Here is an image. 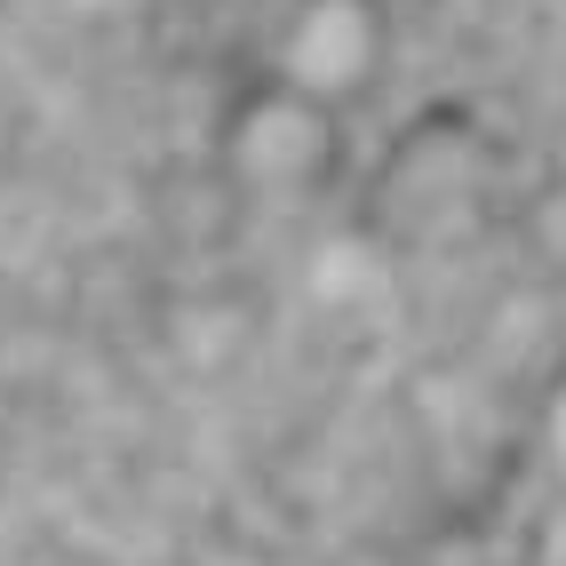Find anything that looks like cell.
Wrapping results in <instances>:
<instances>
[{"mask_svg":"<svg viewBox=\"0 0 566 566\" xmlns=\"http://www.w3.org/2000/svg\"><path fill=\"white\" fill-rule=\"evenodd\" d=\"M335 153H344V136H335V104L304 96V88H255L232 128H223V168H232L248 192L263 200H304L335 176Z\"/></svg>","mask_w":566,"mask_h":566,"instance_id":"6da1fadb","label":"cell"},{"mask_svg":"<svg viewBox=\"0 0 566 566\" xmlns=\"http://www.w3.org/2000/svg\"><path fill=\"white\" fill-rule=\"evenodd\" d=\"M384 0H295L280 32V81L344 112L384 72Z\"/></svg>","mask_w":566,"mask_h":566,"instance_id":"7a4b0ae2","label":"cell"},{"mask_svg":"<svg viewBox=\"0 0 566 566\" xmlns=\"http://www.w3.org/2000/svg\"><path fill=\"white\" fill-rule=\"evenodd\" d=\"M479 192V168H471V144L455 128H423L407 136L391 168H384V223H399L407 240H431L455 223V208Z\"/></svg>","mask_w":566,"mask_h":566,"instance_id":"3957f363","label":"cell"},{"mask_svg":"<svg viewBox=\"0 0 566 566\" xmlns=\"http://www.w3.org/2000/svg\"><path fill=\"white\" fill-rule=\"evenodd\" d=\"M535 566H566V495L551 503V518H543V535H535Z\"/></svg>","mask_w":566,"mask_h":566,"instance_id":"277c9868","label":"cell"},{"mask_svg":"<svg viewBox=\"0 0 566 566\" xmlns=\"http://www.w3.org/2000/svg\"><path fill=\"white\" fill-rule=\"evenodd\" d=\"M551 463H558V479H566V384H558V399H551Z\"/></svg>","mask_w":566,"mask_h":566,"instance_id":"5b68a950","label":"cell"}]
</instances>
